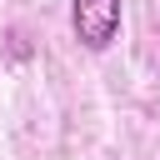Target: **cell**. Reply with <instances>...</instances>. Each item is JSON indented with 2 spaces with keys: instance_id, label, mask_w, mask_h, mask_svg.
I'll use <instances>...</instances> for the list:
<instances>
[{
  "instance_id": "cell-1",
  "label": "cell",
  "mask_w": 160,
  "mask_h": 160,
  "mask_svg": "<svg viewBox=\"0 0 160 160\" xmlns=\"http://www.w3.org/2000/svg\"><path fill=\"white\" fill-rule=\"evenodd\" d=\"M120 10L125 0H70V30L85 50H110L120 35Z\"/></svg>"
}]
</instances>
